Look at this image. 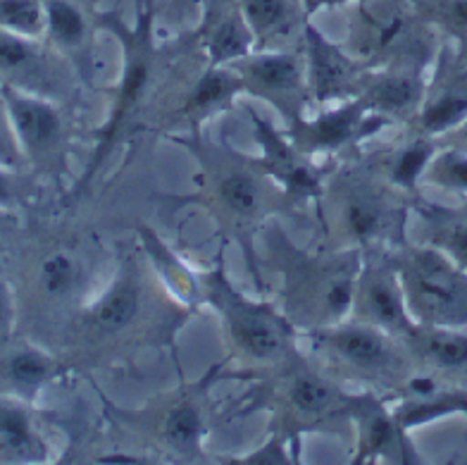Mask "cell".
<instances>
[{"mask_svg": "<svg viewBox=\"0 0 467 465\" xmlns=\"http://www.w3.org/2000/svg\"><path fill=\"white\" fill-rule=\"evenodd\" d=\"M36 451L29 420L22 410L0 408V453L5 459L26 460Z\"/></svg>", "mask_w": 467, "mask_h": 465, "instance_id": "obj_4", "label": "cell"}, {"mask_svg": "<svg viewBox=\"0 0 467 465\" xmlns=\"http://www.w3.org/2000/svg\"><path fill=\"white\" fill-rule=\"evenodd\" d=\"M348 225L358 237H369L379 225V213L368 203H353L348 208Z\"/></svg>", "mask_w": 467, "mask_h": 465, "instance_id": "obj_24", "label": "cell"}, {"mask_svg": "<svg viewBox=\"0 0 467 465\" xmlns=\"http://www.w3.org/2000/svg\"><path fill=\"white\" fill-rule=\"evenodd\" d=\"M44 284L50 294H65L74 284V265L67 256H50L44 263Z\"/></svg>", "mask_w": 467, "mask_h": 465, "instance_id": "obj_20", "label": "cell"}, {"mask_svg": "<svg viewBox=\"0 0 467 465\" xmlns=\"http://www.w3.org/2000/svg\"><path fill=\"white\" fill-rule=\"evenodd\" d=\"M358 115H360L358 108H346L341 112L322 117L317 127H315V142L322 143V146H337V143L346 142L353 127H356Z\"/></svg>", "mask_w": 467, "mask_h": 465, "instance_id": "obj_13", "label": "cell"}, {"mask_svg": "<svg viewBox=\"0 0 467 465\" xmlns=\"http://www.w3.org/2000/svg\"><path fill=\"white\" fill-rule=\"evenodd\" d=\"M10 115H13L15 129L22 136V142L29 148H44L53 143L57 136V115L41 100L10 96Z\"/></svg>", "mask_w": 467, "mask_h": 465, "instance_id": "obj_2", "label": "cell"}, {"mask_svg": "<svg viewBox=\"0 0 467 465\" xmlns=\"http://www.w3.org/2000/svg\"><path fill=\"white\" fill-rule=\"evenodd\" d=\"M441 172L446 182L467 189V158H449L441 165Z\"/></svg>", "mask_w": 467, "mask_h": 465, "instance_id": "obj_27", "label": "cell"}, {"mask_svg": "<svg viewBox=\"0 0 467 465\" xmlns=\"http://www.w3.org/2000/svg\"><path fill=\"white\" fill-rule=\"evenodd\" d=\"M329 303H332V308L341 311V308L348 303V289H346L344 284H337V287L329 291Z\"/></svg>", "mask_w": 467, "mask_h": 465, "instance_id": "obj_31", "label": "cell"}, {"mask_svg": "<svg viewBox=\"0 0 467 465\" xmlns=\"http://www.w3.org/2000/svg\"><path fill=\"white\" fill-rule=\"evenodd\" d=\"M139 308V294L131 284H119L108 294V299L96 308L93 320L100 330L117 332L122 330L124 324H130Z\"/></svg>", "mask_w": 467, "mask_h": 465, "instance_id": "obj_6", "label": "cell"}, {"mask_svg": "<svg viewBox=\"0 0 467 465\" xmlns=\"http://www.w3.org/2000/svg\"><path fill=\"white\" fill-rule=\"evenodd\" d=\"M449 248L453 253L455 263L467 269V225L455 227L453 232L449 234Z\"/></svg>", "mask_w": 467, "mask_h": 465, "instance_id": "obj_28", "label": "cell"}, {"mask_svg": "<svg viewBox=\"0 0 467 465\" xmlns=\"http://www.w3.org/2000/svg\"><path fill=\"white\" fill-rule=\"evenodd\" d=\"M251 74L270 89H291L296 84V62L286 56L263 58L253 62Z\"/></svg>", "mask_w": 467, "mask_h": 465, "instance_id": "obj_12", "label": "cell"}, {"mask_svg": "<svg viewBox=\"0 0 467 465\" xmlns=\"http://www.w3.org/2000/svg\"><path fill=\"white\" fill-rule=\"evenodd\" d=\"M7 324H10V296H7L5 287L0 284V337L5 334Z\"/></svg>", "mask_w": 467, "mask_h": 465, "instance_id": "obj_30", "label": "cell"}, {"mask_svg": "<svg viewBox=\"0 0 467 465\" xmlns=\"http://www.w3.org/2000/svg\"><path fill=\"white\" fill-rule=\"evenodd\" d=\"M341 354L348 358L353 365L365 367V370H379V367L389 365V351L381 343L379 337L369 334L363 330H346L338 332L337 337L332 339Z\"/></svg>", "mask_w": 467, "mask_h": 465, "instance_id": "obj_3", "label": "cell"}, {"mask_svg": "<svg viewBox=\"0 0 467 465\" xmlns=\"http://www.w3.org/2000/svg\"><path fill=\"white\" fill-rule=\"evenodd\" d=\"M13 160V153H10V143H7L5 129L0 124V163H10Z\"/></svg>", "mask_w": 467, "mask_h": 465, "instance_id": "obj_32", "label": "cell"}, {"mask_svg": "<svg viewBox=\"0 0 467 465\" xmlns=\"http://www.w3.org/2000/svg\"><path fill=\"white\" fill-rule=\"evenodd\" d=\"M0 25L19 34H36L44 25L38 0H0Z\"/></svg>", "mask_w": 467, "mask_h": 465, "instance_id": "obj_8", "label": "cell"}, {"mask_svg": "<svg viewBox=\"0 0 467 465\" xmlns=\"http://www.w3.org/2000/svg\"><path fill=\"white\" fill-rule=\"evenodd\" d=\"M310 46H313V69L317 91H320V96H329V93H334L338 86L344 84V62L337 56V50L329 48L315 31H310Z\"/></svg>", "mask_w": 467, "mask_h": 465, "instance_id": "obj_7", "label": "cell"}, {"mask_svg": "<svg viewBox=\"0 0 467 465\" xmlns=\"http://www.w3.org/2000/svg\"><path fill=\"white\" fill-rule=\"evenodd\" d=\"M10 375H13V380L19 382V385L34 386L48 375V361L41 354L22 351V354H17L10 361Z\"/></svg>", "mask_w": 467, "mask_h": 465, "instance_id": "obj_19", "label": "cell"}, {"mask_svg": "<svg viewBox=\"0 0 467 465\" xmlns=\"http://www.w3.org/2000/svg\"><path fill=\"white\" fill-rule=\"evenodd\" d=\"M46 17H48L50 34L62 43H77L84 37V17L72 3L67 0H50L48 10H46Z\"/></svg>", "mask_w": 467, "mask_h": 465, "instance_id": "obj_9", "label": "cell"}, {"mask_svg": "<svg viewBox=\"0 0 467 465\" xmlns=\"http://www.w3.org/2000/svg\"><path fill=\"white\" fill-rule=\"evenodd\" d=\"M427 355L446 370L467 367V337L461 334H434L427 342Z\"/></svg>", "mask_w": 467, "mask_h": 465, "instance_id": "obj_11", "label": "cell"}, {"mask_svg": "<svg viewBox=\"0 0 467 465\" xmlns=\"http://www.w3.org/2000/svg\"><path fill=\"white\" fill-rule=\"evenodd\" d=\"M222 198L229 208L236 213H253L258 206V191L255 184L246 177V174H232L229 179L222 182Z\"/></svg>", "mask_w": 467, "mask_h": 465, "instance_id": "obj_16", "label": "cell"}, {"mask_svg": "<svg viewBox=\"0 0 467 465\" xmlns=\"http://www.w3.org/2000/svg\"><path fill=\"white\" fill-rule=\"evenodd\" d=\"M412 386H415V389H418V392H422V394H427V392H431V382H427V380H420V382H412Z\"/></svg>", "mask_w": 467, "mask_h": 465, "instance_id": "obj_34", "label": "cell"}, {"mask_svg": "<svg viewBox=\"0 0 467 465\" xmlns=\"http://www.w3.org/2000/svg\"><path fill=\"white\" fill-rule=\"evenodd\" d=\"M10 201H13V194H10V184H7V179L0 174V206H7Z\"/></svg>", "mask_w": 467, "mask_h": 465, "instance_id": "obj_33", "label": "cell"}, {"mask_svg": "<svg viewBox=\"0 0 467 465\" xmlns=\"http://www.w3.org/2000/svg\"><path fill=\"white\" fill-rule=\"evenodd\" d=\"M368 303L372 315H375L379 322L391 324V327L403 324V308H400L399 296L394 294V289L387 287L384 282H375L369 287Z\"/></svg>", "mask_w": 467, "mask_h": 465, "instance_id": "obj_15", "label": "cell"}, {"mask_svg": "<svg viewBox=\"0 0 467 465\" xmlns=\"http://www.w3.org/2000/svg\"><path fill=\"white\" fill-rule=\"evenodd\" d=\"M289 5L286 0H246V15L251 25L260 31L279 26L286 19Z\"/></svg>", "mask_w": 467, "mask_h": 465, "instance_id": "obj_18", "label": "cell"}, {"mask_svg": "<svg viewBox=\"0 0 467 465\" xmlns=\"http://www.w3.org/2000/svg\"><path fill=\"white\" fill-rule=\"evenodd\" d=\"M103 463H136V460L124 459V456H115V459H103Z\"/></svg>", "mask_w": 467, "mask_h": 465, "instance_id": "obj_35", "label": "cell"}, {"mask_svg": "<svg viewBox=\"0 0 467 465\" xmlns=\"http://www.w3.org/2000/svg\"><path fill=\"white\" fill-rule=\"evenodd\" d=\"M430 160V146H412L406 153L400 155L399 165H396V179L400 184H412V179L422 172L424 163Z\"/></svg>", "mask_w": 467, "mask_h": 465, "instance_id": "obj_23", "label": "cell"}, {"mask_svg": "<svg viewBox=\"0 0 467 465\" xmlns=\"http://www.w3.org/2000/svg\"><path fill=\"white\" fill-rule=\"evenodd\" d=\"M412 301L427 315L446 324L467 322V277L437 253H420L410 265Z\"/></svg>", "mask_w": 467, "mask_h": 465, "instance_id": "obj_1", "label": "cell"}, {"mask_svg": "<svg viewBox=\"0 0 467 465\" xmlns=\"http://www.w3.org/2000/svg\"><path fill=\"white\" fill-rule=\"evenodd\" d=\"M198 432H201V420H198V413L191 408V406H179V408L172 410L170 417H167L165 435L167 439L172 441L174 447H193Z\"/></svg>", "mask_w": 467, "mask_h": 465, "instance_id": "obj_14", "label": "cell"}, {"mask_svg": "<svg viewBox=\"0 0 467 465\" xmlns=\"http://www.w3.org/2000/svg\"><path fill=\"white\" fill-rule=\"evenodd\" d=\"M246 50V38L241 34V29L234 22H227L217 29L215 38H213V56L215 60H227V58L241 56Z\"/></svg>", "mask_w": 467, "mask_h": 465, "instance_id": "obj_21", "label": "cell"}, {"mask_svg": "<svg viewBox=\"0 0 467 465\" xmlns=\"http://www.w3.org/2000/svg\"><path fill=\"white\" fill-rule=\"evenodd\" d=\"M375 99L384 108H406L415 99V86L408 79H387L375 89Z\"/></svg>", "mask_w": 467, "mask_h": 465, "instance_id": "obj_22", "label": "cell"}, {"mask_svg": "<svg viewBox=\"0 0 467 465\" xmlns=\"http://www.w3.org/2000/svg\"><path fill=\"white\" fill-rule=\"evenodd\" d=\"M229 91V81L222 77V74H210L205 77L196 89V96H193V105L203 108V105L213 103V100H220L224 93Z\"/></svg>", "mask_w": 467, "mask_h": 465, "instance_id": "obj_25", "label": "cell"}, {"mask_svg": "<svg viewBox=\"0 0 467 465\" xmlns=\"http://www.w3.org/2000/svg\"><path fill=\"white\" fill-rule=\"evenodd\" d=\"M234 334L246 346L248 354L258 355V358H270L282 346V337H279L277 327L267 322L265 318L251 315V312L234 318Z\"/></svg>", "mask_w": 467, "mask_h": 465, "instance_id": "obj_5", "label": "cell"}, {"mask_svg": "<svg viewBox=\"0 0 467 465\" xmlns=\"http://www.w3.org/2000/svg\"><path fill=\"white\" fill-rule=\"evenodd\" d=\"M29 58V48H26L25 43L19 41V38L5 37L0 38V68L5 69H15L22 68Z\"/></svg>", "mask_w": 467, "mask_h": 465, "instance_id": "obj_26", "label": "cell"}, {"mask_svg": "<svg viewBox=\"0 0 467 465\" xmlns=\"http://www.w3.org/2000/svg\"><path fill=\"white\" fill-rule=\"evenodd\" d=\"M291 401L306 413H320L332 401V392L315 377H301L291 389Z\"/></svg>", "mask_w": 467, "mask_h": 465, "instance_id": "obj_17", "label": "cell"}, {"mask_svg": "<svg viewBox=\"0 0 467 465\" xmlns=\"http://www.w3.org/2000/svg\"><path fill=\"white\" fill-rule=\"evenodd\" d=\"M443 13L451 25L458 29L467 31V0H446L443 3Z\"/></svg>", "mask_w": 467, "mask_h": 465, "instance_id": "obj_29", "label": "cell"}, {"mask_svg": "<svg viewBox=\"0 0 467 465\" xmlns=\"http://www.w3.org/2000/svg\"><path fill=\"white\" fill-rule=\"evenodd\" d=\"M467 117V93H446L424 111L422 122L430 132H443V129L461 124Z\"/></svg>", "mask_w": 467, "mask_h": 465, "instance_id": "obj_10", "label": "cell"}]
</instances>
